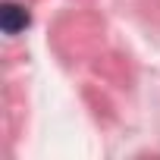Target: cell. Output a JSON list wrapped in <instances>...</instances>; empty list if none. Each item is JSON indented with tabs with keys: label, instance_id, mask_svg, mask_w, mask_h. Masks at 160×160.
I'll return each mask as SVG.
<instances>
[{
	"label": "cell",
	"instance_id": "1",
	"mask_svg": "<svg viewBox=\"0 0 160 160\" xmlns=\"http://www.w3.org/2000/svg\"><path fill=\"white\" fill-rule=\"evenodd\" d=\"M28 22H32V16H28L25 7H19V3H3V7H0V25H3L7 35H19V32H25Z\"/></svg>",
	"mask_w": 160,
	"mask_h": 160
}]
</instances>
